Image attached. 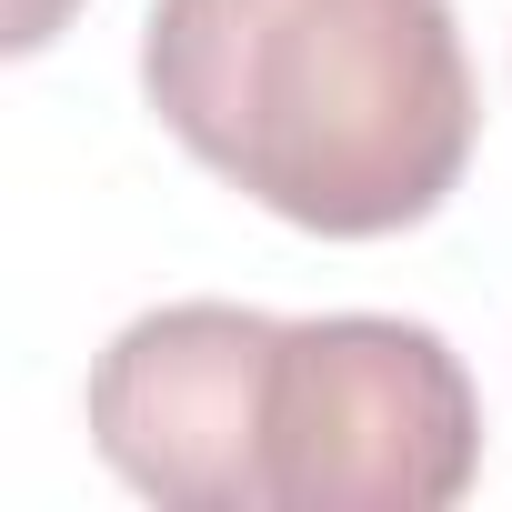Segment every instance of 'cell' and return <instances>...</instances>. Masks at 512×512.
Segmentation results:
<instances>
[{
    "mask_svg": "<svg viewBox=\"0 0 512 512\" xmlns=\"http://www.w3.org/2000/svg\"><path fill=\"white\" fill-rule=\"evenodd\" d=\"M141 91L191 161L322 241L432 221L482 121L452 0H151Z\"/></svg>",
    "mask_w": 512,
    "mask_h": 512,
    "instance_id": "obj_1",
    "label": "cell"
},
{
    "mask_svg": "<svg viewBox=\"0 0 512 512\" xmlns=\"http://www.w3.org/2000/svg\"><path fill=\"white\" fill-rule=\"evenodd\" d=\"M482 472V402L432 322H282L262 392L272 512H442Z\"/></svg>",
    "mask_w": 512,
    "mask_h": 512,
    "instance_id": "obj_2",
    "label": "cell"
},
{
    "mask_svg": "<svg viewBox=\"0 0 512 512\" xmlns=\"http://www.w3.org/2000/svg\"><path fill=\"white\" fill-rule=\"evenodd\" d=\"M272 312L171 302L111 332L91 362V442L101 462L171 512H272L262 492V392H272Z\"/></svg>",
    "mask_w": 512,
    "mask_h": 512,
    "instance_id": "obj_3",
    "label": "cell"
}]
</instances>
